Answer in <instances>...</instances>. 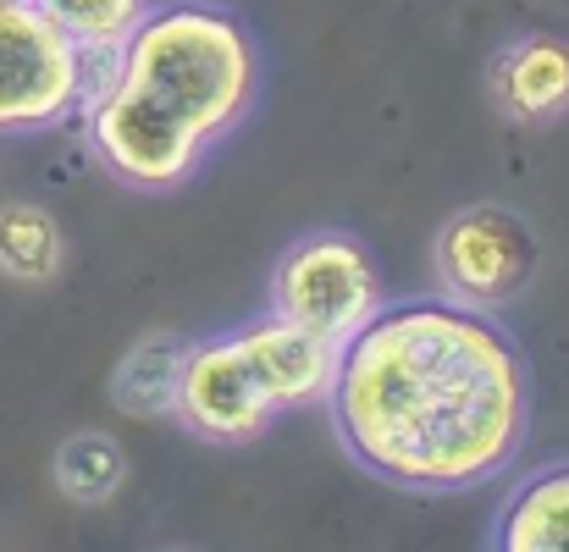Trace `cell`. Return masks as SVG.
Returning a JSON list of instances; mask_svg holds the SVG:
<instances>
[{
  "label": "cell",
  "instance_id": "cell-1",
  "mask_svg": "<svg viewBox=\"0 0 569 552\" xmlns=\"http://www.w3.org/2000/svg\"><path fill=\"white\" fill-rule=\"evenodd\" d=\"M338 448L381 486L453 498L515 470L531 431L520 343L442 293L387 299L338 349L327 392Z\"/></svg>",
  "mask_w": 569,
  "mask_h": 552
},
{
  "label": "cell",
  "instance_id": "cell-2",
  "mask_svg": "<svg viewBox=\"0 0 569 552\" xmlns=\"http://www.w3.org/2000/svg\"><path fill=\"white\" fill-rule=\"evenodd\" d=\"M260 100V44L216 0H161L128 28L117 83L78 106L83 144L133 193L183 188L204 155L249 122Z\"/></svg>",
  "mask_w": 569,
  "mask_h": 552
},
{
  "label": "cell",
  "instance_id": "cell-3",
  "mask_svg": "<svg viewBox=\"0 0 569 552\" xmlns=\"http://www.w3.org/2000/svg\"><path fill=\"white\" fill-rule=\"evenodd\" d=\"M387 304V282L366 238L343 232V227H316L305 238H293L282 249V260L271 265V288H266V310L327 338V343H349L371 315Z\"/></svg>",
  "mask_w": 569,
  "mask_h": 552
},
{
  "label": "cell",
  "instance_id": "cell-4",
  "mask_svg": "<svg viewBox=\"0 0 569 552\" xmlns=\"http://www.w3.org/2000/svg\"><path fill=\"white\" fill-rule=\"evenodd\" d=\"M537 254H542V243H537L531 215L515 210V204L481 199V204L453 210L437 227V238H431V277H437L442 299L492 315V310L515 304L531 288Z\"/></svg>",
  "mask_w": 569,
  "mask_h": 552
},
{
  "label": "cell",
  "instance_id": "cell-5",
  "mask_svg": "<svg viewBox=\"0 0 569 552\" xmlns=\"http://www.w3.org/2000/svg\"><path fill=\"white\" fill-rule=\"evenodd\" d=\"M83 56L33 6L0 0V133H39L78 117Z\"/></svg>",
  "mask_w": 569,
  "mask_h": 552
},
{
  "label": "cell",
  "instance_id": "cell-6",
  "mask_svg": "<svg viewBox=\"0 0 569 552\" xmlns=\"http://www.w3.org/2000/svg\"><path fill=\"white\" fill-rule=\"evenodd\" d=\"M172 420L216 448H243L260 442L277 420V403L266 398L260 375L249 370L238 332L204 338V343H183L178 360V381H172Z\"/></svg>",
  "mask_w": 569,
  "mask_h": 552
},
{
  "label": "cell",
  "instance_id": "cell-7",
  "mask_svg": "<svg viewBox=\"0 0 569 552\" xmlns=\"http://www.w3.org/2000/svg\"><path fill=\"white\" fill-rule=\"evenodd\" d=\"M238 349H243L249 370L260 375L266 398L277 403V414L327 403L332 375H338V343H327V338H316V332L266 310L249 327H238Z\"/></svg>",
  "mask_w": 569,
  "mask_h": 552
},
{
  "label": "cell",
  "instance_id": "cell-8",
  "mask_svg": "<svg viewBox=\"0 0 569 552\" xmlns=\"http://www.w3.org/2000/svg\"><path fill=\"white\" fill-rule=\"evenodd\" d=\"M492 100L520 128H548L569 117V39L559 33H520L487 67Z\"/></svg>",
  "mask_w": 569,
  "mask_h": 552
},
{
  "label": "cell",
  "instance_id": "cell-9",
  "mask_svg": "<svg viewBox=\"0 0 569 552\" xmlns=\"http://www.w3.org/2000/svg\"><path fill=\"white\" fill-rule=\"evenodd\" d=\"M498 552H569V459L526 470L492 525Z\"/></svg>",
  "mask_w": 569,
  "mask_h": 552
},
{
  "label": "cell",
  "instance_id": "cell-10",
  "mask_svg": "<svg viewBox=\"0 0 569 552\" xmlns=\"http://www.w3.org/2000/svg\"><path fill=\"white\" fill-rule=\"evenodd\" d=\"M67 265V238L61 221L44 204H0V277L44 288Z\"/></svg>",
  "mask_w": 569,
  "mask_h": 552
},
{
  "label": "cell",
  "instance_id": "cell-11",
  "mask_svg": "<svg viewBox=\"0 0 569 552\" xmlns=\"http://www.w3.org/2000/svg\"><path fill=\"white\" fill-rule=\"evenodd\" d=\"M128 481V453L106 431H78L56 448V486L72 503H106Z\"/></svg>",
  "mask_w": 569,
  "mask_h": 552
},
{
  "label": "cell",
  "instance_id": "cell-12",
  "mask_svg": "<svg viewBox=\"0 0 569 552\" xmlns=\"http://www.w3.org/2000/svg\"><path fill=\"white\" fill-rule=\"evenodd\" d=\"M178 360H183V343H172V338H144V343L117 365L111 398H117L128 414H172Z\"/></svg>",
  "mask_w": 569,
  "mask_h": 552
},
{
  "label": "cell",
  "instance_id": "cell-13",
  "mask_svg": "<svg viewBox=\"0 0 569 552\" xmlns=\"http://www.w3.org/2000/svg\"><path fill=\"white\" fill-rule=\"evenodd\" d=\"M78 50H117L150 0H33Z\"/></svg>",
  "mask_w": 569,
  "mask_h": 552
}]
</instances>
